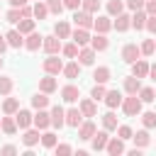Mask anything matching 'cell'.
Listing matches in <instances>:
<instances>
[{
    "label": "cell",
    "mask_w": 156,
    "mask_h": 156,
    "mask_svg": "<svg viewBox=\"0 0 156 156\" xmlns=\"http://www.w3.org/2000/svg\"><path fill=\"white\" fill-rule=\"evenodd\" d=\"M105 93H107L105 83H95V85H93V90H90V98L98 102V100H105Z\"/></svg>",
    "instance_id": "ab89813d"
},
{
    "label": "cell",
    "mask_w": 156,
    "mask_h": 156,
    "mask_svg": "<svg viewBox=\"0 0 156 156\" xmlns=\"http://www.w3.org/2000/svg\"><path fill=\"white\" fill-rule=\"evenodd\" d=\"M71 39H73L78 46H88L93 37H90V32H88V29H83V27H76V29L71 32Z\"/></svg>",
    "instance_id": "ba28073f"
},
{
    "label": "cell",
    "mask_w": 156,
    "mask_h": 156,
    "mask_svg": "<svg viewBox=\"0 0 156 156\" xmlns=\"http://www.w3.org/2000/svg\"><path fill=\"white\" fill-rule=\"evenodd\" d=\"M5 20H7V22H12V24H17V22L22 20V7H12V10H7Z\"/></svg>",
    "instance_id": "60d3db41"
},
{
    "label": "cell",
    "mask_w": 156,
    "mask_h": 156,
    "mask_svg": "<svg viewBox=\"0 0 156 156\" xmlns=\"http://www.w3.org/2000/svg\"><path fill=\"white\" fill-rule=\"evenodd\" d=\"M0 68H2V56H0Z\"/></svg>",
    "instance_id": "6125c7cd"
},
{
    "label": "cell",
    "mask_w": 156,
    "mask_h": 156,
    "mask_svg": "<svg viewBox=\"0 0 156 156\" xmlns=\"http://www.w3.org/2000/svg\"><path fill=\"white\" fill-rule=\"evenodd\" d=\"M146 29H149L151 34H156V15H149V20H146Z\"/></svg>",
    "instance_id": "f5cc1de1"
},
{
    "label": "cell",
    "mask_w": 156,
    "mask_h": 156,
    "mask_svg": "<svg viewBox=\"0 0 156 156\" xmlns=\"http://www.w3.org/2000/svg\"><path fill=\"white\" fill-rule=\"evenodd\" d=\"M78 73H80V63H78V61H71V63H63V76H66L68 80H73V78H78Z\"/></svg>",
    "instance_id": "1f68e13d"
},
{
    "label": "cell",
    "mask_w": 156,
    "mask_h": 156,
    "mask_svg": "<svg viewBox=\"0 0 156 156\" xmlns=\"http://www.w3.org/2000/svg\"><path fill=\"white\" fill-rule=\"evenodd\" d=\"M144 10H146V15H156V0H146Z\"/></svg>",
    "instance_id": "11a10c76"
},
{
    "label": "cell",
    "mask_w": 156,
    "mask_h": 156,
    "mask_svg": "<svg viewBox=\"0 0 156 156\" xmlns=\"http://www.w3.org/2000/svg\"><path fill=\"white\" fill-rule=\"evenodd\" d=\"M7 46H10V44H7V39H5V37H0V56L7 51Z\"/></svg>",
    "instance_id": "680465c9"
},
{
    "label": "cell",
    "mask_w": 156,
    "mask_h": 156,
    "mask_svg": "<svg viewBox=\"0 0 156 156\" xmlns=\"http://www.w3.org/2000/svg\"><path fill=\"white\" fill-rule=\"evenodd\" d=\"M90 46H93L95 51H105V49L110 46V39H107L105 34H100V32H95V37L90 39Z\"/></svg>",
    "instance_id": "4316f807"
},
{
    "label": "cell",
    "mask_w": 156,
    "mask_h": 156,
    "mask_svg": "<svg viewBox=\"0 0 156 156\" xmlns=\"http://www.w3.org/2000/svg\"><path fill=\"white\" fill-rule=\"evenodd\" d=\"M119 12H124V2L122 0H110L107 2V15L110 17H117Z\"/></svg>",
    "instance_id": "8d00e7d4"
},
{
    "label": "cell",
    "mask_w": 156,
    "mask_h": 156,
    "mask_svg": "<svg viewBox=\"0 0 156 156\" xmlns=\"http://www.w3.org/2000/svg\"><path fill=\"white\" fill-rule=\"evenodd\" d=\"M32 107H34V110H46V107H49V95H46V93L32 95Z\"/></svg>",
    "instance_id": "836d02e7"
},
{
    "label": "cell",
    "mask_w": 156,
    "mask_h": 156,
    "mask_svg": "<svg viewBox=\"0 0 156 156\" xmlns=\"http://www.w3.org/2000/svg\"><path fill=\"white\" fill-rule=\"evenodd\" d=\"M93 29H95V32H100V34H107V32L112 29V17H95Z\"/></svg>",
    "instance_id": "484cf974"
},
{
    "label": "cell",
    "mask_w": 156,
    "mask_h": 156,
    "mask_svg": "<svg viewBox=\"0 0 156 156\" xmlns=\"http://www.w3.org/2000/svg\"><path fill=\"white\" fill-rule=\"evenodd\" d=\"M141 58V46H136V44H124L122 46V61L124 63H134V61H139Z\"/></svg>",
    "instance_id": "277c9868"
},
{
    "label": "cell",
    "mask_w": 156,
    "mask_h": 156,
    "mask_svg": "<svg viewBox=\"0 0 156 156\" xmlns=\"http://www.w3.org/2000/svg\"><path fill=\"white\" fill-rule=\"evenodd\" d=\"M95 49L93 46H80V51H78V63L80 66H93V61H95Z\"/></svg>",
    "instance_id": "30bf717a"
},
{
    "label": "cell",
    "mask_w": 156,
    "mask_h": 156,
    "mask_svg": "<svg viewBox=\"0 0 156 156\" xmlns=\"http://www.w3.org/2000/svg\"><path fill=\"white\" fill-rule=\"evenodd\" d=\"M12 93V78L0 76V95H10Z\"/></svg>",
    "instance_id": "ee69618b"
},
{
    "label": "cell",
    "mask_w": 156,
    "mask_h": 156,
    "mask_svg": "<svg viewBox=\"0 0 156 156\" xmlns=\"http://www.w3.org/2000/svg\"><path fill=\"white\" fill-rule=\"evenodd\" d=\"M41 44H44V37H41V34H37V32H29V34H27V39H24V49H29V51H37Z\"/></svg>",
    "instance_id": "603a6c76"
},
{
    "label": "cell",
    "mask_w": 156,
    "mask_h": 156,
    "mask_svg": "<svg viewBox=\"0 0 156 156\" xmlns=\"http://www.w3.org/2000/svg\"><path fill=\"white\" fill-rule=\"evenodd\" d=\"M112 27H115L117 32H127V29L132 27V15H127V12H119V15L115 17Z\"/></svg>",
    "instance_id": "2e32d148"
},
{
    "label": "cell",
    "mask_w": 156,
    "mask_h": 156,
    "mask_svg": "<svg viewBox=\"0 0 156 156\" xmlns=\"http://www.w3.org/2000/svg\"><path fill=\"white\" fill-rule=\"evenodd\" d=\"M63 124H66V110L61 105H54L51 107V127L54 129H61Z\"/></svg>",
    "instance_id": "5b68a950"
},
{
    "label": "cell",
    "mask_w": 156,
    "mask_h": 156,
    "mask_svg": "<svg viewBox=\"0 0 156 156\" xmlns=\"http://www.w3.org/2000/svg\"><path fill=\"white\" fill-rule=\"evenodd\" d=\"M139 98H141V102H154L156 100V93H154V88H141L139 90Z\"/></svg>",
    "instance_id": "bcb514c9"
},
{
    "label": "cell",
    "mask_w": 156,
    "mask_h": 156,
    "mask_svg": "<svg viewBox=\"0 0 156 156\" xmlns=\"http://www.w3.org/2000/svg\"><path fill=\"white\" fill-rule=\"evenodd\" d=\"M73 22H76V27H83V29H90L93 27V22H95V17H93V12H88V10H73Z\"/></svg>",
    "instance_id": "7a4b0ae2"
},
{
    "label": "cell",
    "mask_w": 156,
    "mask_h": 156,
    "mask_svg": "<svg viewBox=\"0 0 156 156\" xmlns=\"http://www.w3.org/2000/svg\"><path fill=\"white\" fill-rule=\"evenodd\" d=\"M141 124H144L146 129H154V127H156V112H144V115H141Z\"/></svg>",
    "instance_id": "7bdbcfd3"
},
{
    "label": "cell",
    "mask_w": 156,
    "mask_h": 156,
    "mask_svg": "<svg viewBox=\"0 0 156 156\" xmlns=\"http://www.w3.org/2000/svg\"><path fill=\"white\" fill-rule=\"evenodd\" d=\"M156 51V41L154 39H146L144 44H141V56H151Z\"/></svg>",
    "instance_id": "7dc6e473"
},
{
    "label": "cell",
    "mask_w": 156,
    "mask_h": 156,
    "mask_svg": "<svg viewBox=\"0 0 156 156\" xmlns=\"http://www.w3.org/2000/svg\"><path fill=\"white\" fill-rule=\"evenodd\" d=\"M132 76H136V78H146V76H149V63H146L144 58L134 61V63H132Z\"/></svg>",
    "instance_id": "83f0119b"
},
{
    "label": "cell",
    "mask_w": 156,
    "mask_h": 156,
    "mask_svg": "<svg viewBox=\"0 0 156 156\" xmlns=\"http://www.w3.org/2000/svg\"><path fill=\"white\" fill-rule=\"evenodd\" d=\"M41 144H44L46 149H54V146H56V134L44 129V134H41Z\"/></svg>",
    "instance_id": "b9f144b4"
},
{
    "label": "cell",
    "mask_w": 156,
    "mask_h": 156,
    "mask_svg": "<svg viewBox=\"0 0 156 156\" xmlns=\"http://www.w3.org/2000/svg\"><path fill=\"white\" fill-rule=\"evenodd\" d=\"M110 76H112V73H110L107 66H98V68L93 71V80H95V83H107Z\"/></svg>",
    "instance_id": "d6a6232c"
},
{
    "label": "cell",
    "mask_w": 156,
    "mask_h": 156,
    "mask_svg": "<svg viewBox=\"0 0 156 156\" xmlns=\"http://www.w3.org/2000/svg\"><path fill=\"white\" fill-rule=\"evenodd\" d=\"M71 32H73V29H71V24H68L66 20H58V22L54 24V34H56L58 39H71Z\"/></svg>",
    "instance_id": "7402d4cb"
},
{
    "label": "cell",
    "mask_w": 156,
    "mask_h": 156,
    "mask_svg": "<svg viewBox=\"0 0 156 156\" xmlns=\"http://www.w3.org/2000/svg\"><path fill=\"white\" fill-rule=\"evenodd\" d=\"M34 127L37 129H49L51 127V112H46V110H37V115H34Z\"/></svg>",
    "instance_id": "8fae6325"
},
{
    "label": "cell",
    "mask_w": 156,
    "mask_h": 156,
    "mask_svg": "<svg viewBox=\"0 0 156 156\" xmlns=\"http://www.w3.org/2000/svg\"><path fill=\"white\" fill-rule=\"evenodd\" d=\"M54 151H56V156H68L73 149H71L68 144H56V146H54Z\"/></svg>",
    "instance_id": "f907efd6"
},
{
    "label": "cell",
    "mask_w": 156,
    "mask_h": 156,
    "mask_svg": "<svg viewBox=\"0 0 156 156\" xmlns=\"http://www.w3.org/2000/svg\"><path fill=\"white\" fill-rule=\"evenodd\" d=\"M5 39H7V44H10L12 49H20V46H24V34H22L20 29H10V32L5 34Z\"/></svg>",
    "instance_id": "e0dca14e"
},
{
    "label": "cell",
    "mask_w": 156,
    "mask_h": 156,
    "mask_svg": "<svg viewBox=\"0 0 156 156\" xmlns=\"http://www.w3.org/2000/svg\"><path fill=\"white\" fill-rule=\"evenodd\" d=\"M78 51H80V46H78L76 41H71V44H63V46H61V54H63L66 58H76V56H78Z\"/></svg>",
    "instance_id": "e575fe53"
},
{
    "label": "cell",
    "mask_w": 156,
    "mask_h": 156,
    "mask_svg": "<svg viewBox=\"0 0 156 156\" xmlns=\"http://www.w3.org/2000/svg\"><path fill=\"white\" fill-rule=\"evenodd\" d=\"M149 76H151V80H156V63L149 66Z\"/></svg>",
    "instance_id": "94428289"
},
{
    "label": "cell",
    "mask_w": 156,
    "mask_h": 156,
    "mask_svg": "<svg viewBox=\"0 0 156 156\" xmlns=\"http://www.w3.org/2000/svg\"><path fill=\"white\" fill-rule=\"evenodd\" d=\"M22 17H34V7L24 5V7H22Z\"/></svg>",
    "instance_id": "6f0895ef"
},
{
    "label": "cell",
    "mask_w": 156,
    "mask_h": 156,
    "mask_svg": "<svg viewBox=\"0 0 156 156\" xmlns=\"http://www.w3.org/2000/svg\"><path fill=\"white\" fill-rule=\"evenodd\" d=\"M122 110H124L127 117H136V115H141V98H139V93L124 98V100H122Z\"/></svg>",
    "instance_id": "6da1fadb"
},
{
    "label": "cell",
    "mask_w": 156,
    "mask_h": 156,
    "mask_svg": "<svg viewBox=\"0 0 156 156\" xmlns=\"http://www.w3.org/2000/svg\"><path fill=\"white\" fill-rule=\"evenodd\" d=\"M105 151H107L110 156H119V154H124V139H119V136H110Z\"/></svg>",
    "instance_id": "4fadbf2b"
},
{
    "label": "cell",
    "mask_w": 156,
    "mask_h": 156,
    "mask_svg": "<svg viewBox=\"0 0 156 156\" xmlns=\"http://www.w3.org/2000/svg\"><path fill=\"white\" fill-rule=\"evenodd\" d=\"M46 5H49V12H51V15H61L63 7H66L63 0H46Z\"/></svg>",
    "instance_id": "f6af8a7d"
},
{
    "label": "cell",
    "mask_w": 156,
    "mask_h": 156,
    "mask_svg": "<svg viewBox=\"0 0 156 156\" xmlns=\"http://www.w3.org/2000/svg\"><path fill=\"white\" fill-rule=\"evenodd\" d=\"M78 98H80V90H78L73 83H68V85L61 88V100H66V102H76Z\"/></svg>",
    "instance_id": "d6986e66"
},
{
    "label": "cell",
    "mask_w": 156,
    "mask_h": 156,
    "mask_svg": "<svg viewBox=\"0 0 156 156\" xmlns=\"http://www.w3.org/2000/svg\"><path fill=\"white\" fill-rule=\"evenodd\" d=\"M46 15H49V5H46L44 0H37V2H34V17H37V20H44Z\"/></svg>",
    "instance_id": "74e56055"
},
{
    "label": "cell",
    "mask_w": 156,
    "mask_h": 156,
    "mask_svg": "<svg viewBox=\"0 0 156 156\" xmlns=\"http://www.w3.org/2000/svg\"><path fill=\"white\" fill-rule=\"evenodd\" d=\"M80 122H83V112H80V107H71V110H66V124L68 127H80Z\"/></svg>",
    "instance_id": "5bb4252c"
},
{
    "label": "cell",
    "mask_w": 156,
    "mask_h": 156,
    "mask_svg": "<svg viewBox=\"0 0 156 156\" xmlns=\"http://www.w3.org/2000/svg\"><path fill=\"white\" fill-rule=\"evenodd\" d=\"M117 136L127 141V139H132V136H134V132H132V127H127V124H119V127H117Z\"/></svg>",
    "instance_id": "c3c4849f"
},
{
    "label": "cell",
    "mask_w": 156,
    "mask_h": 156,
    "mask_svg": "<svg viewBox=\"0 0 156 156\" xmlns=\"http://www.w3.org/2000/svg\"><path fill=\"white\" fill-rule=\"evenodd\" d=\"M34 2H37V0H34Z\"/></svg>",
    "instance_id": "e7e4bbea"
},
{
    "label": "cell",
    "mask_w": 156,
    "mask_h": 156,
    "mask_svg": "<svg viewBox=\"0 0 156 156\" xmlns=\"http://www.w3.org/2000/svg\"><path fill=\"white\" fill-rule=\"evenodd\" d=\"M122 93L119 90H107L105 93V105L110 107V110H115V107H122Z\"/></svg>",
    "instance_id": "ffe728a7"
},
{
    "label": "cell",
    "mask_w": 156,
    "mask_h": 156,
    "mask_svg": "<svg viewBox=\"0 0 156 156\" xmlns=\"http://www.w3.org/2000/svg\"><path fill=\"white\" fill-rule=\"evenodd\" d=\"M139 90H141V78H136V76L124 78V93L127 95H136Z\"/></svg>",
    "instance_id": "cb8c5ba5"
},
{
    "label": "cell",
    "mask_w": 156,
    "mask_h": 156,
    "mask_svg": "<svg viewBox=\"0 0 156 156\" xmlns=\"http://www.w3.org/2000/svg\"><path fill=\"white\" fill-rule=\"evenodd\" d=\"M146 20H149L146 10H134V15H132V27H134V29H146Z\"/></svg>",
    "instance_id": "d4e9b609"
},
{
    "label": "cell",
    "mask_w": 156,
    "mask_h": 156,
    "mask_svg": "<svg viewBox=\"0 0 156 156\" xmlns=\"http://www.w3.org/2000/svg\"><path fill=\"white\" fill-rule=\"evenodd\" d=\"M10 5H12V7H24L27 0H10Z\"/></svg>",
    "instance_id": "91938a15"
},
{
    "label": "cell",
    "mask_w": 156,
    "mask_h": 156,
    "mask_svg": "<svg viewBox=\"0 0 156 156\" xmlns=\"http://www.w3.org/2000/svg\"><path fill=\"white\" fill-rule=\"evenodd\" d=\"M78 107H80L83 117H95V115H98V105H95V100H93V98H83Z\"/></svg>",
    "instance_id": "44dd1931"
},
{
    "label": "cell",
    "mask_w": 156,
    "mask_h": 156,
    "mask_svg": "<svg viewBox=\"0 0 156 156\" xmlns=\"http://www.w3.org/2000/svg\"><path fill=\"white\" fill-rule=\"evenodd\" d=\"M80 7H83V10H88V12H93V15H95V12H98V10H100V0H83V2H80Z\"/></svg>",
    "instance_id": "681fc988"
},
{
    "label": "cell",
    "mask_w": 156,
    "mask_h": 156,
    "mask_svg": "<svg viewBox=\"0 0 156 156\" xmlns=\"http://www.w3.org/2000/svg\"><path fill=\"white\" fill-rule=\"evenodd\" d=\"M124 5H127V7L132 10V12H134V10H144V5H146V0H127Z\"/></svg>",
    "instance_id": "816d5d0a"
},
{
    "label": "cell",
    "mask_w": 156,
    "mask_h": 156,
    "mask_svg": "<svg viewBox=\"0 0 156 156\" xmlns=\"http://www.w3.org/2000/svg\"><path fill=\"white\" fill-rule=\"evenodd\" d=\"M39 132H41V129H37V127H34V129H32V127H29V129H24V136H22V144H24L27 149H32V146H37V144L41 141V134H39Z\"/></svg>",
    "instance_id": "52a82bcc"
},
{
    "label": "cell",
    "mask_w": 156,
    "mask_h": 156,
    "mask_svg": "<svg viewBox=\"0 0 156 156\" xmlns=\"http://www.w3.org/2000/svg\"><path fill=\"white\" fill-rule=\"evenodd\" d=\"M0 124H2V117H0Z\"/></svg>",
    "instance_id": "be15d7a7"
},
{
    "label": "cell",
    "mask_w": 156,
    "mask_h": 156,
    "mask_svg": "<svg viewBox=\"0 0 156 156\" xmlns=\"http://www.w3.org/2000/svg\"><path fill=\"white\" fill-rule=\"evenodd\" d=\"M132 139H134V144H136L139 149H146V146L151 144V136H149V129H146V127H144V129H139Z\"/></svg>",
    "instance_id": "f546056e"
},
{
    "label": "cell",
    "mask_w": 156,
    "mask_h": 156,
    "mask_svg": "<svg viewBox=\"0 0 156 156\" xmlns=\"http://www.w3.org/2000/svg\"><path fill=\"white\" fill-rule=\"evenodd\" d=\"M17 110H20V100H17V98H7V100L2 102V112H5V115H15Z\"/></svg>",
    "instance_id": "d590c367"
},
{
    "label": "cell",
    "mask_w": 156,
    "mask_h": 156,
    "mask_svg": "<svg viewBox=\"0 0 156 156\" xmlns=\"http://www.w3.org/2000/svg\"><path fill=\"white\" fill-rule=\"evenodd\" d=\"M0 129L5 132V134H15L20 127H17V119H15V115H7V117H2V124H0Z\"/></svg>",
    "instance_id": "4dcf8cb0"
},
{
    "label": "cell",
    "mask_w": 156,
    "mask_h": 156,
    "mask_svg": "<svg viewBox=\"0 0 156 156\" xmlns=\"http://www.w3.org/2000/svg\"><path fill=\"white\" fill-rule=\"evenodd\" d=\"M56 88H58V83H56V78H54L51 73H46V76L39 80V90H41V93H46V95H51Z\"/></svg>",
    "instance_id": "ac0fdd59"
},
{
    "label": "cell",
    "mask_w": 156,
    "mask_h": 156,
    "mask_svg": "<svg viewBox=\"0 0 156 156\" xmlns=\"http://www.w3.org/2000/svg\"><path fill=\"white\" fill-rule=\"evenodd\" d=\"M17 29H20L22 34H29V32H34V20H32V17H22V20L17 22Z\"/></svg>",
    "instance_id": "f35d334b"
},
{
    "label": "cell",
    "mask_w": 156,
    "mask_h": 156,
    "mask_svg": "<svg viewBox=\"0 0 156 156\" xmlns=\"http://www.w3.org/2000/svg\"><path fill=\"white\" fill-rule=\"evenodd\" d=\"M80 2H83V0H63V5H66L68 10H78V7H80Z\"/></svg>",
    "instance_id": "9f6ffc18"
},
{
    "label": "cell",
    "mask_w": 156,
    "mask_h": 156,
    "mask_svg": "<svg viewBox=\"0 0 156 156\" xmlns=\"http://www.w3.org/2000/svg\"><path fill=\"white\" fill-rule=\"evenodd\" d=\"M0 154H5V156H15V154H17V149H15L12 144H5V146L0 149Z\"/></svg>",
    "instance_id": "db71d44e"
},
{
    "label": "cell",
    "mask_w": 156,
    "mask_h": 156,
    "mask_svg": "<svg viewBox=\"0 0 156 156\" xmlns=\"http://www.w3.org/2000/svg\"><path fill=\"white\" fill-rule=\"evenodd\" d=\"M95 132H98V129H95V122H93V119H88V122H80V127H78V139H83V141H90Z\"/></svg>",
    "instance_id": "7c38bea8"
},
{
    "label": "cell",
    "mask_w": 156,
    "mask_h": 156,
    "mask_svg": "<svg viewBox=\"0 0 156 156\" xmlns=\"http://www.w3.org/2000/svg\"><path fill=\"white\" fill-rule=\"evenodd\" d=\"M61 39L56 37V34H51V37H44V44H41V49L46 51V54H58L61 51Z\"/></svg>",
    "instance_id": "9c48e42d"
},
{
    "label": "cell",
    "mask_w": 156,
    "mask_h": 156,
    "mask_svg": "<svg viewBox=\"0 0 156 156\" xmlns=\"http://www.w3.org/2000/svg\"><path fill=\"white\" fill-rule=\"evenodd\" d=\"M90 141H93V151H102V149L107 146V141H110V136H107V129H100V132H95Z\"/></svg>",
    "instance_id": "9a60e30c"
},
{
    "label": "cell",
    "mask_w": 156,
    "mask_h": 156,
    "mask_svg": "<svg viewBox=\"0 0 156 156\" xmlns=\"http://www.w3.org/2000/svg\"><path fill=\"white\" fill-rule=\"evenodd\" d=\"M44 71L46 73H51V76H58V73H63V61L58 58V54H49V58H44Z\"/></svg>",
    "instance_id": "3957f363"
},
{
    "label": "cell",
    "mask_w": 156,
    "mask_h": 156,
    "mask_svg": "<svg viewBox=\"0 0 156 156\" xmlns=\"http://www.w3.org/2000/svg\"><path fill=\"white\" fill-rule=\"evenodd\" d=\"M15 119H17V127H20V129H29V127L34 124V115H32L29 110H17V112H15Z\"/></svg>",
    "instance_id": "8992f818"
},
{
    "label": "cell",
    "mask_w": 156,
    "mask_h": 156,
    "mask_svg": "<svg viewBox=\"0 0 156 156\" xmlns=\"http://www.w3.org/2000/svg\"><path fill=\"white\" fill-rule=\"evenodd\" d=\"M117 127H119V124H117V115H115L112 110L105 112V115H102V129H107V132H117Z\"/></svg>",
    "instance_id": "f1b7e54d"
}]
</instances>
